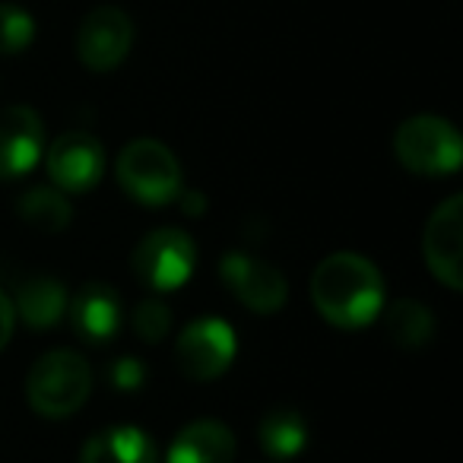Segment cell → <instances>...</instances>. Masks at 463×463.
<instances>
[{
	"label": "cell",
	"mask_w": 463,
	"mask_h": 463,
	"mask_svg": "<svg viewBox=\"0 0 463 463\" xmlns=\"http://www.w3.org/2000/svg\"><path fill=\"white\" fill-rule=\"evenodd\" d=\"M311 302L334 327H368L384 308V277L362 254H330L311 273Z\"/></svg>",
	"instance_id": "cell-1"
},
{
	"label": "cell",
	"mask_w": 463,
	"mask_h": 463,
	"mask_svg": "<svg viewBox=\"0 0 463 463\" xmlns=\"http://www.w3.org/2000/svg\"><path fill=\"white\" fill-rule=\"evenodd\" d=\"M90 393H92L90 362L80 353H71V349L45 353L26 378L29 406L45 419L73 416L90 400Z\"/></svg>",
	"instance_id": "cell-2"
},
{
	"label": "cell",
	"mask_w": 463,
	"mask_h": 463,
	"mask_svg": "<svg viewBox=\"0 0 463 463\" xmlns=\"http://www.w3.org/2000/svg\"><path fill=\"white\" fill-rule=\"evenodd\" d=\"M393 153H397L400 165L416 175H425V178L450 175L463 162L460 134H457L454 124L438 115L406 118L393 134Z\"/></svg>",
	"instance_id": "cell-3"
},
{
	"label": "cell",
	"mask_w": 463,
	"mask_h": 463,
	"mask_svg": "<svg viewBox=\"0 0 463 463\" xmlns=\"http://www.w3.org/2000/svg\"><path fill=\"white\" fill-rule=\"evenodd\" d=\"M118 181L134 200L146 206H165L181 197V165L159 140H134L118 156Z\"/></svg>",
	"instance_id": "cell-4"
},
{
	"label": "cell",
	"mask_w": 463,
	"mask_h": 463,
	"mask_svg": "<svg viewBox=\"0 0 463 463\" xmlns=\"http://www.w3.org/2000/svg\"><path fill=\"white\" fill-rule=\"evenodd\" d=\"M134 273L143 286L156 292H175L191 279L197 264V248L181 229H156L134 248Z\"/></svg>",
	"instance_id": "cell-5"
},
{
	"label": "cell",
	"mask_w": 463,
	"mask_h": 463,
	"mask_svg": "<svg viewBox=\"0 0 463 463\" xmlns=\"http://www.w3.org/2000/svg\"><path fill=\"white\" fill-rule=\"evenodd\" d=\"M235 353H239V336L219 317H200V321L187 324L175 346L181 372L194 381H213L225 374Z\"/></svg>",
	"instance_id": "cell-6"
},
{
	"label": "cell",
	"mask_w": 463,
	"mask_h": 463,
	"mask_svg": "<svg viewBox=\"0 0 463 463\" xmlns=\"http://www.w3.org/2000/svg\"><path fill=\"white\" fill-rule=\"evenodd\" d=\"M134 48V23L121 7H96L77 29V58L92 73H109L124 64Z\"/></svg>",
	"instance_id": "cell-7"
},
{
	"label": "cell",
	"mask_w": 463,
	"mask_h": 463,
	"mask_svg": "<svg viewBox=\"0 0 463 463\" xmlns=\"http://www.w3.org/2000/svg\"><path fill=\"white\" fill-rule=\"evenodd\" d=\"M422 254L431 277L441 279L448 289L460 292L463 286V200L448 197L435 206L425 222Z\"/></svg>",
	"instance_id": "cell-8"
},
{
	"label": "cell",
	"mask_w": 463,
	"mask_h": 463,
	"mask_svg": "<svg viewBox=\"0 0 463 463\" xmlns=\"http://www.w3.org/2000/svg\"><path fill=\"white\" fill-rule=\"evenodd\" d=\"M219 277L229 292L254 315H277L289 298V283L273 264L248 254H225L219 264Z\"/></svg>",
	"instance_id": "cell-9"
},
{
	"label": "cell",
	"mask_w": 463,
	"mask_h": 463,
	"mask_svg": "<svg viewBox=\"0 0 463 463\" xmlns=\"http://www.w3.org/2000/svg\"><path fill=\"white\" fill-rule=\"evenodd\" d=\"M48 175L58 191L86 194L102 181L105 175V149L86 130H67L48 146Z\"/></svg>",
	"instance_id": "cell-10"
},
{
	"label": "cell",
	"mask_w": 463,
	"mask_h": 463,
	"mask_svg": "<svg viewBox=\"0 0 463 463\" xmlns=\"http://www.w3.org/2000/svg\"><path fill=\"white\" fill-rule=\"evenodd\" d=\"M45 149V124L29 105H10L0 111V181L29 175Z\"/></svg>",
	"instance_id": "cell-11"
},
{
	"label": "cell",
	"mask_w": 463,
	"mask_h": 463,
	"mask_svg": "<svg viewBox=\"0 0 463 463\" xmlns=\"http://www.w3.org/2000/svg\"><path fill=\"white\" fill-rule=\"evenodd\" d=\"M71 321L77 336H83L92 346H102V343L115 340L118 327H121V298L105 283L83 286L71 302Z\"/></svg>",
	"instance_id": "cell-12"
},
{
	"label": "cell",
	"mask_w": 463,
	"mask_h": 463,
	"mask_svg": "<svg viewBox=\"0 0 463 463\" xmlns=\"http://www.w3.org/2000/svg\"><path fill=\"white\" fill-rule=\"evenodd\" d=\"M235 435L219 422H191L168 444V463H232Z\"/></svg>",
	"instance_id": "cell-13"
},
{
	"label": "cell",
	"mask_w": 463,
	"mask_h": 463,
	"mask_svg": "<svg viewBox=\"0 0 463 463\" xmlns=\"http://www.w3.org/2000/svg\"><path fill=\"white\" fill-rule=\"evenodd\" d=\"M80 463H159L156 444L134 425H115L86 441Z\"/></svg>",
	"instance_id": "cell-14"
},
{
	"label": "cell",
	"mask_w": 463,
	"mask_h": 463,
	"mask_svg": "<svg viewBox=\"0 0 463 463\" xmlns=\"http://www.w3.org/2000/svg\"><path fill=\"white\" fill-rule=\"evenodd\" d=\"M16 315L35 330H48L64 317L67 311V292L58 279L52 277H33L23 283L20 296H16Z\"/></svg>",
	"instance_id": "cell-15"
},
{
	"label": "cell",
	"mask_w": 463,
	"mask_h": 463,
	"mask_svg": "<svg viewBox=\"0 0 463 463\" xmlns=\"http://www.w3.org/2000/svg\"><path fill=\"white\" fill-rule=\"evenodd\" d=\"M258 438L273 460H289L308 441V422L296 410H273L258 425Z\"/></svg>",
	"instance_id": "cell-16"
},
{
	"label": "cell",
	"mask_w": 463,
	"mask_h": 463,
	"mask_svg": "<svg viewBox=\"0 0 463 463\" xmlns=\"http://www.w3.org/2000/svg\"><path fill=\"white\" fill-rule=\"evenodd\" d=\"M16 210H20L23 222H29L39 232H48V235H52V232H64L73 216L64 191L48 187V184L29 187V191L20 197V203H16Z\"/></svg>",
	"instance_id": "cell-17"
},
{
	"label": "cell",
	"mask_w": 463,
	"mask_h": 463,
	"mask_svg": "<svg viewBox=\"0 0 463 463\" xmlns=\"http://www.w3.org/2000/svg\"><path fill=\"white\" fill-rule=\"evenodd\" d=\"M387 334L397 346L403 349H419L431 340L435 334V321H431V311L422 302H412V298H400L387 308Z\"/></svg>",
	"instance_id": "cell-18"
},
{
	"label": "cell",
	"mask_w": 463,
	"mask_h": 463,
	"mask_svg": "<svg viewBox=\"0 0 463 463\" xmlns=\"http://www.w3.org/2000/svg\"><path fill=\"white\" fill-rule=\"evenodd\" d=\"M35 42V20L16 4H0V54H23Z\"/></svg>",
	"instance_id": "cell-19"
},
{
	"label": "cell",
	"mask_w": 463,
	"mask_h": 463,
	"mask_svg": "<svg viewBox=\"0 0 463 463\" xmlns=\"http://www.w3.org/2000/svg\"><path fill=\"white\" fill-rule=\"evenodd\" d=\"M168 327H172V315L162 302L156 298H146V302L137 305L134 311V330L143 343H159L168 336Z\"/></svg>",
	"instance_id": "cell-20"
},
{
	"label": "cell",
	"mask_w": 463,
	"mask_h": 463,
	"mask_svg": "<svg viewBox=\"0 0 463 463\" xmlns=\"http://www.w3.org/2000/svg\"><path fill=\"white\" fill-rule=\"evenodd\" d=\"M109 378L121 393H134V391H140V387H143L146 374H143V365L137 359H118L115 365H111Z\"/></svg>",
	"instance_id": "cell-21"
},
{
	"label": "cell",
	"mask_w": 463,
	"mask_h": 463,
	"mask_svg": "<svg viewBox=\"0 0 463 463\" xmlns=\"http://www.w3.org/2000/svg\"><path fill=\"white\" fill-rule=\"evenodd\" d=\"M14 324H16V308L4 292H0V353L7 349L10 336H14Z\"/></svg>",
	"instance_id": "cell-22"
}]
</instances>
